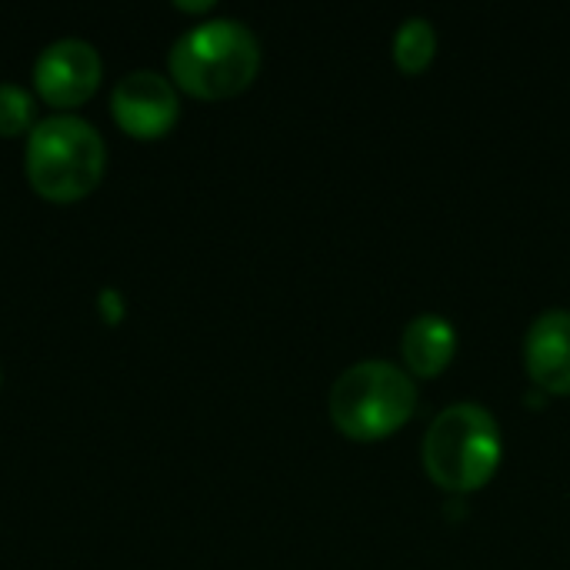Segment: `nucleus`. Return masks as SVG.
Returning a JSON list of instances; mask_svg holds the SVG:
<instances>
[{"mask_svg":"<svg viewBox=\"0 0 570 570\" xmlns=\"http://www.w3.org/2000/svg\"><path fill=\"white\" fill-rule=\"evenodd\" d=\"M261 67V43L240 20H204L190 27L170 47L174 80L204 100H224L240 94Z\"/></svg>","mask_w":570,"mask_h":570,"instance_id":"f257e3e1","label":"nucleus"},{"mask_svg":"<svg viewBox=\"0 0 570 570\" xmlns=\"http://www.w3.org/2000/svg\"><path fill=\"white\" fill-rule=\"evenodd\" d=\"M27 180L30 187L57 204L87 197L107 167V147L94 124L73 114L40 120L27 134Z\"/></svg>","mask_w":570,"mask_h":570,"instance_id":"f03ea898","label":"nucleus"},{"mask_svg":"<svg viewBox=\"0 0 570 570\" xmlns=\"http://www.w3.org/2000/svg\"><path fill=\"white\" fill-rule=\"evenodd\" d=\"M501 464V428L494 414L474 401L444 407L424 434V468L448 491L484 488Z\"/></svg>","mask_w":570,"mask_h":570,"instance_id":"7ed1b4c3","label":"nucleus"},{"mask_svg":"<svg viewBox=\"0 0 570 570\" xmlns=\"http://www.w3.org/2000/svg\"><path fill=\"white\" fill-rule=\"evenodd\" d=\"M417 387L407 371L391 361H357L331 387V421L357 441H377L407 424Z\"/></svg>","mask_w":570,"mask_h":570,"instance_id":"20e7f679","label":"nucleus"},{"mask_svg":"<svg viewBox=\"0 0 570 570\" xmlns=\"http://www.w3.org/2000/svg\"><path fill=\"white\" fill-rule=\"evenodd\" d=\"M104 77V60L94 43L80 37L53 40L40 50L33 63V83L37 94L53 107H77L83 104Z\"/></svg>","mask_w":570,"mask_h":570,"instance_id":"39448f33","label":"nucleus"},{"mask_svg":"<svg viewBox=\"0 0 570 570\" xmlns=\"http://www.w3.org/2000/svg\"><path fill=\"white\" fill-rule=\"evenodd\" d=\"M110 110L120 130H127L137 140H154L177 124L180 100L167 77L154 70H134L117 80L110 94Z\"/></svg>","mask_w":570,"mask_h":570,"instance_id":"423d86ee","label":"nucleus"},{"mask_svg":"<svg viewBox=\"0 0 570 570\" xmlns=\"http://www.w3.org/2000/svg\"><path fill=\"white\" fill-rule=\"evenodd\" d=\"M524 364L538 387L570 394V311L551 307L534 317L524 337Z\"/></svg>","mask_w":570,"mask_h":570,"instance_id":"0eeeda50","label":"nucleus"},{"mask_svg":"<svg viewBox=\"0 0 570 570\" xmlns=\"http://www.w3.org/2000/svg\"><path fill=\"white\" fill-rule=\"evenodd\" d=\"M458 347V331L444 314H417L414 321H407L404 334H401V354L404 364L411 367V374L417 377H434L448 367V361L454 357Z\"/></svg>","mask_w":570,"mask_h":570,"instance_id":"6e6552de","label":"nucleus"},{"mask_svg":"<svg viewBox=\"0 0 570 570\" xmlns=\"http://www.w3.org/2000/svg\"><path fill=\"white\" fill-rule=\"evenodd\" d=\"M434 50H438V30L428 17H404L397 33H394V60L417 73L424 70L431 60H434Z\"/></svg>","mask_w":570,"mask_h":570,"instance_id":"1a4fd4ad","label":"nucleus"},{"mask_svg":"<svg viewBox=\"0 0 570 570\" xmlns=\"http://www.w3.org/2000/svg\"><path fill=\"white\" fill-rule=\"evenodd\" d=\"M33 124V97L17 83H0V137L30 134Z\"/></svg>","mask_w":570,"mask_h":570,"instance_id":"9d476101","label":"nucleus"},{"mask_svg":"<svg viewBox=\"0 0 570 570\" xmlns=\"http://www.w3.org/2000/svg\"><path fill=\"white\" fill-rule=\"evenodd\" d=\"M177 7H180V10H207V7H210V0H197V3H184V0H177Z\"/></svg>","mask_w":570,"mask_h":570,"instance_id":"9b49d317","label":"nucleus"}]
</instances>
